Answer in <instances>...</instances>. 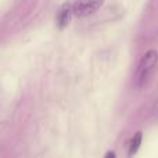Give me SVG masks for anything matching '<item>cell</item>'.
I'll use <instances>...</instances> for the list:
<instances>
[{"mask_svg": "<svg viewBox=\"0 0 158 158\" xmlns=\"http://www.w3.org/2000/svg\"><path fill=\"white\" fill-rule=\"evenodd\" d=\"M157 61H158V53L156 50H148L143 56L136 71V83L139 86H144L150 81V78L153 77L154 71H156Z\"/></svg>", "mask_w": 158, "mask_h": 158, "instance_id": "cell-1", "label": "cell"}, {"mask_svg": "<svg viewBox=\"0 0 158 158\" xmlns=\"http://www.w3.org/2000/svg\"><path fill=\"white\" fill-rule=\"evenodd\" d=\"M104 0H77L72 3V11L78 17H87L101 7Z\"/></svg>", "mask_w": 158, "mask_h": 158, "instance_id": "cell-2", "label": "cell"}, {"mask_svg": "<svg viewBox=\"0 0 158 158\" xmlns=\"http://www.w3.org/2000/svg\"><path fill=\"white\" fill-rule=\"evenodd\" d=\"M72 14H74V11H72V4L63 6V7H61V10H60V13H58V15H57L58 28L64 29V28L69 24V21H71Z\"/></svg>", "mask_w": 158, "mask_h": 158, "instance_id": "cell-3", "label": "cell"}, {"mask_svg": "<svg viewBox=\"0 0 158 158\" xmlns=\"http://www.w3.org/2000/svg\"><path fill=\"white\" fill-rule=\"evenodd\" d=\"M140 143H142V133L137 132L131 140V144H129V156H133L140 147Z\"/></svg>", "mask_w": 158, "mask_h": 158, "instance_id": "cell-4", "label": "cell"}, {"mask_svg": "<svg viewBox=\"0 0 158 158\" xmlns=\"http://www.w3.org/2000/svg\"><path fill=\"white\" fill-rule=\"evenodd\" d=\"M106 157H115V154H114V153H107Z\"/></svg>", "mask_w": 158, "mask_h": 158, "instance_id": "cell-5", "label": "cell"}, {"mask_svg": "<svg viewBox=\"0 0 158 158\" xmlns=\"http://www.w3.org/2000/svg\"><path fill=\"white\" fill-rule=\"evenodd\" d=\"M156 110H157V112H158V101H156Z\"/></svg>", "mask_w": 158, "mask_h": 158, "instance_id": "cell-6", "label": "cell"}]
</instances>
